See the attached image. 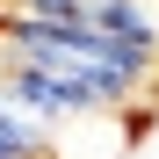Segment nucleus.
Instances as JSON below:
<instances>
[{
	"mask_svg": "<svg viewBox=\"0 0 159 159\" xmlns=\"http://www.w3.org/2000/svg\"><path fill=\"white\" fill-rule=\"evenodd\" d=\"M51 138V159H123L130 145V109H87V116H65L43 130Z\"/></svg>",
	"mask_w": 159,
	"mask_h": 159,
	"instance_id": "obj_1",
	"label": "nucleus"
}]
</instances>
